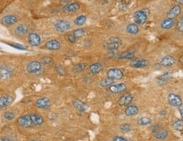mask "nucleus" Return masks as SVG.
<instances>
[{
    "label": "nucleus",
    "instance_id": "obj_1",
    "mask_svg": "<svg viewBox=\"0 0 183 141\" xmlns=\"http://www.w3.org/2000/svg\"><path fill=\"white\" fill-rule=\"evenodd\" d=\"M147 16L148 10L147 9H139L133 14V20L137 25H144L147 21Z\"/></svg>",
    "mask_w": 183,
    "mask_h": 141
},
{
    "label": "nucleus",
    "instance_id": "obj_2",
    "mask_svg": "<svg viewBox=\"0 0 183 141\" xmlns=\"http://www.w3.org/2000/svg\"><path fill=\"white\" fill-rule=\"evenodd\" d=\"M151 132L152 134L158 139H165L168 136L167 130L159 124H154L151 127Z\"/></svg>",
    "mask_w": 183,
    "mask_h": 141
},
{
    "label": "nucleus",
    "instance_id": "obj_3",
    "mask_svg": "<svg viewBox=\"0 0 183 141\" xmlns=\"http://www.w3.org/2000/svg\"><path fill=\"white\" fill-rule=\"evenodd\" d=\"M70 27H71V24L67 20H59L54 23V29L58 33H65L70 29Z\"/></svg>",
    "mask_w": 183,
    "mask_h": 141
},
{
    "label": "nucleus",
    "instance_id": "obj_4",
    "mask_svg": "<svg viewBox=\"0 0 183 141\" xmlns=\"http://www.w3.org/2000/svg\"><path fill=\"white\" fill-rule=\"evenodd\" d=\"M120 45H121V40L120 38L111 37L104 43V48L108 50H114V49H118Z\"/></svg>",
    "mask_w": 183,
    "mask_h": 141
},
{
    "label": "nucleus",
    "instance_id": "obj_5",
    "mask_svg": "<svg viewBox=\"0 0 183 141\" xmlns=\"http://www.w3.org/2000/svg\"><path fill=\"white\" fill-rule=\"evenodd\" d=\"M27 72L30 73H39V72L42 70V63L41 61L37 60H33L31 61L30 63H28L26 66Z\"/></svg>",
    "mask_w": 183,
    "mask_h": 141
},
{
    "label": "nucleus",
    "instance_id": "obj_6",
    "mask_svg": "<svg viewBox=\"0 0 183 141\" xmlns=\"http://www.w3.org/2000/svg\"><path fill=\"white\" fill-rule=\"evenodd\" d=\"M124 73L120 69H118V68H112V69H109L107 72V77L109 79L111 80H119V79H121L123 78Z\"/></svg>",
    "mask_w": 183,
    "mask_h": 141
},
{
    "label": "nucleus",
    "instance_id": "obj_7",
    "mask_svg": "<svg viewBox=\"0 0 183 141\" xmlns=\"http://www.w3.org/2000/svg\"><path fill=\"white\" fill-rule=\"evenodd\" d=\"M80 9H81V5H80V3H77V2H72V3L65 4V5L63 7L62 11H63L64 13L70 14V13L76 12V11H78Z\"/></svg>",
    "mask_w": 183,
    "mask_h": 141
},
{
    "label": "nucleus",
    "instance_id": "obj_8",
    "mask_svg": "<svg viewBox=\"0 0 183 141\" xmlns=\"http://www.w3.org/2000/svg\"><path fill=\"white\" fill-rule=\"evenodd\" d=\"M28 43H30L31 46H34V47H37L41 44L42 43V39H41V37L36 33H31L28 35Z\"/></svg>",
    "mask_w": 183,
    "mask_h": 141
},
{
    "label": "nucleus",
    "instance_id": "obj_9",
    "mask_svg": "<svg viewBox=\"0 0 183 141\" xmlns=\"http://www.w3.org/2000/svg\"><path fill=\"white\" fill-rule=\"evenodd\" d=\"M181 7L179 4L174 5L173 7H171L167 12V18H176L177 16H179L181 15Z\"/></svg>",
    "mask_w": 183,
    "mask_h": 141
},
{
    "label": "nucleus",
    "instance_id": "obj_10",
    "mask_svg": "<svg viewBox=\"0 0 183 141\" xmlns=\"http://www.w3.org/2000/svg\"><path fill=\"white\" fill-rule=\"evenodd\" d=\"M159 65L164 66V67H171L176 63V60L173 56L171 55H166L161 58V60H159Z\"/></svg>",
    "mask_w": 183,
    "mask_h": 141
},
{
    "label": "nucleus",
    "instance_id": "obj_11",
    "mask_svg": "<svg viewBox=\"0 0 183 141\" xmlns=\"http://www.w3.org/2000/svg\"><path fill=\"white\" fill-rule=\"evenodd\" d=\"M168 101L169 104L174 107H179L181 104H182V101H181V99L180 98V96H178L175 93H170L168 95Z\"/></svg>",
    "mask_w": 183,
    "mask_h": 141
},
{
    "label": "nucleus",
    "instance_id": "obj_12",
    "mask_svg": "<svg viewBox=\"0 0 183 141\" xmlns=\"http://www.w3.org/2000/svg\"><path fill=\"white\" fill-rule=\"evenodd\" d=\"M45 48L48 50H53V51L59 50L61 48V43L56 39H52V40H49L46 43Z\"/></svg>",
    "mask_w": 183,
    "mask_h": 141
},
{
    "label": "nucleus",
    "instance_id": "obj_13",
    "mask_svg": "<svg viewBox=\"0 0 183 141\" xmlns=\"http://www.w3.org/2000/svg\"><path fill=\"white\" fill-rule=\"evenodd\" d=\"M133 100V96H132L131 93H125L122 96H120V98L118 100V104L120 106H127L129 105Z\"/></svg>",
    "mask_w": 183,
    "mask_h": 141
},
{
    "label": "nucleus",
    "instance_id": "obj_14",
    "mask_svg": "<svg viewBox=\"0 0 183 141\" xmlns=\"http://www.w3.org/2000/svg\"><path fill=\"white\" fill-rule=\"evenodd\" d=\"M13 69L9 66H4L0 68V78L3 80H7L12 77Z\"/></svg>",
    "mask_w": 183,
    "mask_h": 141
},
{
    "label": "nucleus",
    "instance_id": "obj_15",
    "mask_svg": "<svg viewBox=\"0 0 183 141\" xmlns=\"http://www.w3.org/2000/svg\"><path fill=\"white\" fill-rule=\"evenodd\" d=\"M19 125H21V127H25V128H29V127L33 126L32 121L31 118V115H26L23 117H21L18 119Z\"/></svg>",
    "mask_w": 183,
    "mask_h": 141
},
{
    "label": "nucleus",
    "instance_id": "obj_16",
    "mask_svg": "<svg viewBox=\"0 0 183 141\" xmlns=\"http://www.w3.org/2000/svg\"><path fill=\"white\" fill-rule=\"evenodd\" d=\"M175 24H176V21H175V19H171V18H166L164 19L163 21H161L160 22V27L163 30H170L172 27H174Z\"/></svg>",
    "mask_w": 183,
    "mask_h": 141
},
{
    "label": "nucleus",
    "instance_id": "obj_17",
    "mask_svg": "<svg viewBox=\"0 0 183 141\" xmlns=\"http://www.w3.org/2000/svg\"><path fill=\"white\" fill-rule=\"evenodd\" d=\"M50 105H51L50 100L48 98H46V97L40 98L36 101V106L37 108L48 109L50 107Z\"/></svg>",
    "mask_w": 183,
    "mask_h": 141
},
{
    "label": "nucleus",
    "instance_id": "obj_18",
    "mask_svg": "<svg viewBox=\"0 0 183 141\" xmlns=\"http://www.w3.org/2000/svg\"><path fill=\"white\" fill-rule=\"evenodd\" d=\"M126 89V85L123 83L117 84H113L110 87H108V91L113 93H119L123 92Z\"/></svg>",
    "mask_w": 183,
    "mask_h": 141
},
{
    "label": "nucleus",
    "instance_id": "obj_19",
    "mask_svg": "<svg viewBox=\"0 0 183 141\" xmlns=\"http://www.w3.org/2000/svg\"><path fill=\"white\" fill-rule=\"evenodd\" d=\"M17 21H18V18L15 15H5L1 20V22L5 26H12V25L15 24Z\"/></svg>",
    "mask_w": 183,
    "mask_h": 141
},
{
    "label": "nucleus",
    "instance_id": "obj_20",
    "mask_svg": "<svg viewBox=\"0 0 183 141\" xmlns=\"http://www.w3.org/2000/svg\"><path fill=\"white\" fill-rule=\"evenodd\" d=\"M148 63L149 62L145 59H137V60H133L131 62V66L134 68H142V67H146Z\"/></svg>",
    "mask_w": 183,
    "mask_h": 141
},
{
    "label": "nucleus",
    "instance_id": "obj_21",
    "mask_svg": "<svg viewBox=\"0 0 183 141\" xmlns=\"http://www.w3.org/2000/svg\"><path fill=\"white\" fill-rule=\"evenodd\" d=\"M11 102H12V97L9 94H4L0 97V108H7Z\"/></svg>",
    "mask_w": 183,
    "mask_h": 141
},
{
    "label": "nucleus",
    "instance_id": "obj_22",
    "mask_svg": "<svg viewBox=\"0 0 183 141\" xmlns=\"http://www.w3.org/2000/svg\"><path fill=\"white\" fill-rule=\"evenodd\" d=\"M28 33V27L25 24H19L15 28V33L19 37L25 36Z\"/></svg>",
    "mask_w": 183,
    "mask_h": 141
},
{
    "label": "nucleus",
    "instance_id": "obj_23",
    "mask_svg": "<svg viewBox=\"0 0 183 141\" xmlns=\"http://www.w3.org/2000/svg\"><path fill=\"white\" fill-rule=\"evenodd\" d=\"M134 56H135V53L132 50H128V51H125L123 53L118 54L115 58H117L119 60H130V59H133Z\"/></svg>",
    "mask_w": 183,
    "mask_h": 141
},
{
    "label": "nucleus",
    "instance_id": "obj_24",
    "mask_svg": "<svg viewBox=\"0 0 183 141\" xmlns=\"http://www.w3.org/2000/svg\"><path fill=\"white\" fill-rule=\"evenodd\" d=\"M125 113L128 117H133V116H135V115H137L138 113L137 106L134 105H127V107L125 110Z\"/></svg>",
    "mask_w": 183,
    "mask_h": 141
},
{
    "label": "nucleus",
    "instance_id": "obj_25",
    "mask_svg": "<svg viewBox=\"0 0 183 141\" xmlns=\"http://www.w3.org/2000/svg\"><path fill=\"white\" fill-rule=\"evenodd\" d=\"M73 106L79 111H86L88 109L87 105L79 99L73 100Z\"/></svg>",
    "mask_w": 183,
    "mask_h": 141
},
{
    "label": "nucleus",
    "instance_id": "obj_26",
    "mask_svg": "<svg viewBox=\"0 0 183 141\" xmlns=\"http://www.w3.org/2000/svg\"><path fill=\"white\" fill-rule=\"evenodd\" d=\"M139 31H140L139 27L136 23H131V24H128L126 26V32L129 33V34L137 35V34L139 33Z\"/></svg>",
    "mask_w": 183,
    "mask_h": 141
},
{
    "label": "nucleus",
    "instance_id": "obj_27",
    "mask_svg": "<svg viewBox=\"0 0 183 141\" xmlns=\"http://www.w3.org/2000/svg\"><path fill=\"white\" fill-rule=\"evenodd\" d=\"M89 71L92 74H98L99 72L103 71V66L101 63L96 62V63H93L89 66Z\"/></svg>",
    "mask_w": 183,
    "mask_h": 141
},
{
    "label": "nucleus",
    "instance_id": "obj_28",
    "mask_svg": "<svg viewBox=\"0 0 183 141\" xmlns=\"http://www.w3.org/2000/svg\"><path fill=\"white\" fill-rule=\"evenodd\" d=\"M31 121H32L33 126H39V125H42V123H43V118L40 115H31Z\"/></svg>",
    "mask_w": 183,
    "mask_h": 141
},
{
    "label": "nucleus",
    "instance_id": "obj_29",
    "mask_svg": "<svg viewBox=\"0 0 183 141\" xmlns=\"http://www.w3.org/2000/svg\"><path fill=\"white\" fill-rule=\"evenodd\" d=\"M86 21H87V16L85 15H81L75 19L74 23L77 27H81V26H83L86 23Z\"/></svg>",
    "mask_w": 183,
    "mask_h": 141
},
{
    "label": "nucleus",
    "instance_id": "obj_30",
    "mask_svg": "<svg viewBox=\"0 0 183 141\" xmlns=\"http://www.w3.org/2000/svg\"><path fill=\"white\" fill-rule=\"evenodd\" d=\"M137 123L140 126H148L152 124V119L147 117H140L137 120Z\"/></svg>",
    "mask_w": 183,
    "mask_h": 141
},
{
    "label": "nucleus",
    "instance_id": "obj_31",
    "mask_svg": "<svg viewBox=\"0 0 183 141\" xmlns=\"http://www.w3.org/2000/svg\"><path fill=\"white\" fill-rule=\"evenodd\" d=\"M87 67V64L86 63H78L75 64V66H73L72 68V71L73 72H75V73H78V72H81L82 71H84Z\"/></svg>",
    "mask_w": 183,
    "mask_h": 141
},
{
    "label": "nucleus",
    "instance_id": "obj_32",
    "mask_svg": "<svg viewBox=\"0 0 183 141\" xmlns=\"http://www.w3.org/2000/svg\"><path fill=\"white\" fill-rule=\"evenodd\" d=\"M113 84H114V80H111L109 78H104V79L101 80L100 83H99V85L103 88L110 87Z\"/></svg>",
    "mask_w": 183,
    "mask_h": 141
},
{
    "label": "nucleus",
    "instance_id": "obj_33",
    "mask_svg": "<svg viewBox=\"0 0 183 141\" xmlns=\"http://www.w3.org/2000/svg\"><path fill=\"white\" fill-rule=\"evenodd\" d=\"M71 33L76 38L79 39L84 36L86 32H85V30L83 28H78V29H75V30H74L73 32H71Z\"/></svg>",
    "mask_w": 183,
    "mask_h": 141
},
{
    "label": "nucleus",
    "instance_id": "obj_34",
    "mask_svg": "<svg viewBox=\"0 0 183 141\" xmlns=\"http://www.w3.org/2000/svg\"><path fill=\"white\" fill-rule=\"evenodd\" d=\"M173 128L176 130L181 131L183 129V119H177L173 123Z\"/></svg>",
    "mask_w": 183,
    "mask_h": 141
},
{
    "label": "nucleus",
    "instance_id": "obj_35",
    "mask_svg": "<svg viewBox=\"0 0 183 141\" xmlns=\"http://www.w3.org/2000/svg\"><path fill=\"white\" fill-rule=\"evenodd\" d=\"M120 129L122 133H129L132 130V126L129 123H123L120 125Z\"/></svg>",
    "mask_w": 183,
    "mask_h": 141
},
{
    "label": "nucleus",
    "instance_id": "obj_36",
    "mask_svg": "<svg viewBox=\"0 0 183 141\" xmlns=\"http://www.w3.org/2000/svg\"><path fill=\"white\" fill-rule=\"evenodd\" d=\"M56 72L60 76H65L66 74L65 68L63 66H61V65H58L56 66Z\"/></svg>",
    "mask_w": 183,
    "mask_h": 141
},
{
    "label": "nucleus",
    "instance_id": "obj_37",
    "mask_svg": "<svg viewBox=\"0 0 183 141\" xmlns=\"http://www.w3.org/2000/svg\"><path fill=\"white\" fill-rule=\"evenodd\" d=\"M41 63L49 66V65H52V64L54 63V60H53L52 58L48 57V56H45V57H42L41 59Z\"/></svg>",
    "mask_w": 183,
    "mask_h": 141
},
{
    "label": "nucleus",
    "instance_id": "obj_38",
    "mask_svg": "<svg viewBox=\"0 0 183 141\" xmlns=\"http://www.w3.org/2000/svg\"><path fill=\"white\" fill-rule=\"evenodd\" d=\"M176 30L180 33H183V15L181 17V19L178 21L176 24Z\"/></svg>",
    "mask_w": 183,
    "mask_h": 141
},
{
    "label": "nucleus",
    "instance_id": "obj_39",
    "mask_svg": "<svg viewBox=\"0 0 183 141\" xmlns=\"http://www.w3.org/2000/svg\"><path fill=\"white\" fill-rule=\"evenodd\" d=\"M66 38H67V40H68V42L70 43H75L78 40V39L76 38H75V37L71 33H69V34L67 35Z\"/></svg>",
    "mask_w": 183,
    "mask_h": 141
},
{
    "label": "nucleus",
    "instance_id": "obj_40",
    "mask_svg": "<svg viewBox=\"0 0 183 141\" xmlns=\"http://www.w3.org/2000/svg\"><path fill=\"white\" fill-rule=\"evenodd\" d=\"M131 4V0H121L120 1V7L123 9L128 8Z\"/></svg>",
    "mask_w": 183,
    "mask_h": 141
},
{
    "label": "nucleus",
    "instance_id": "obj_41",
    "mask_svg": "<svg viewBox=\"0 0 183 141\" xmlns=\"http://www.w3.org/2000/svg\"><path fill=\"white\" fill-rule=\"evenodd\" d=\"M15 115L13 113V112H11V111H7L6 113L4 114V117L6 118L7 120H13L14 118H15Z\"/></svg>",
    "mask_w": 183,
    "mask_h": 141
},
{
    "label": "nucleus",
    "instance_id": "obj_42",
    "mask_svg": "<svg viewBox=\"0 0 183 141\" xmlns=\"http://www.w3.org/2000/svg\"><path fill=\"white\" fill-rule=\"evenodd\" d=\"M10 45H11L12 47H14V48H18V49H21V50H25V49H26V47H24V46H22V45L13 44V43H11Z\"/></svg>",
    "mask_w": 183,
    "mask_h": 141
},
{
    "label": "nucleus",
    "instance_id": "obj_43",
    "mask_svg": "<svg viewBox=\"0 0 183 141\" xmlns=\"http://www.w3.org/2000/svg\"><path fill=\"white\" fill-rule=\"evenodd\" d=\"M113 141H128L126 138L124 137H121V136H115L113 138Z\"/></svg>",
    "mask_w": 183,
    "mask_h": 141
},
{
    "label": "nucleus",
    "instance_id": "obj_44",
    "mask_svg": "<svg viewBox=\"0 0 183 141\" xmlns=\"http://www.w3.org/2000/svg\"><path fill=\"white\" fill-rule=\"evenodd\" d=\"M178 108H179V111H180L181 116V117L183 118V104H181Z\"/></svg>",
    "mask_w": 183,
    "mask_h": 141
},
{
    "label": "nucleus",
    "instance_id": "obj_45",
    "mask_svg": "<svg viewBox=\"0 0 183 141\" xmlns=\"http://www.w3.org/2000/svg\"><path fill=\"white\" fill-rule=\"evenodd\" d=\"M176 3L180 5V4H183V0H176Z\"/></svg>",
    "mask_w": 183,
    "mask_h": 141
},
{
    "label": "nucleus",
    "instance_id": "obj_46",
    "mask_svg": "<svg viewBox=\"0 0 183 141\" xmlns=\"http://www.w3.org/2000/svg\"><path fill=\"white\" fill-rule=\"evenodd\" d=\"M0 141H10L9 139V138H0Z\"/></svg>",
    "mask_w": 183,
    "mask_h": 141
},
{
    "label": "nucleus",
    "instance_id": "obj_47",
    "mask_svg": "<svg viewBox=\"0 0 183 141\" xmlns=\"http://www.w3.org/2000/svg\"><path fill=\"white\" fill-rule=\"evenodd\" d=\"M32 141H40V140H38V139H35V140H32Z\"/></svg>",
    "mask_w": 183,
    "mask_h": 141
}]
</instances>
